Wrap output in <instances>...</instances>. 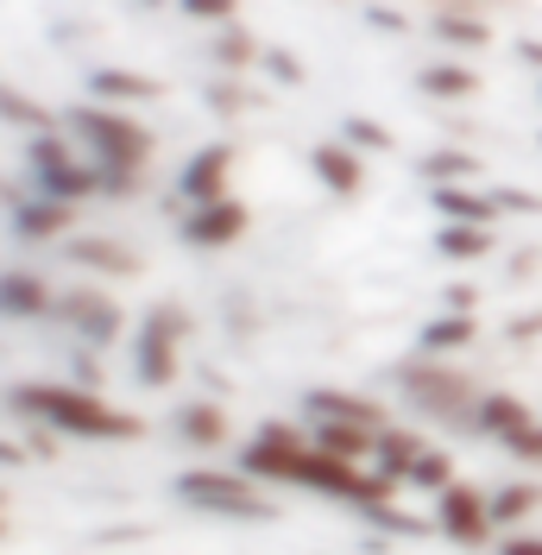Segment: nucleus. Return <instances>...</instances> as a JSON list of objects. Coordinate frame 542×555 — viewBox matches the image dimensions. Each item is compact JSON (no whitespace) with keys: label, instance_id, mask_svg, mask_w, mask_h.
<instances>
[{"label":"nucleus","instance_id":"nucleus-1","mask_svg":"<svg viewBox=\"0 0 542 555\" xmlns=\"http://www.w3.org/2000/svg\"><path fill=\"white\" fill-rule=\"evenodd\" d=\"M7 404L20 416H33L38 429H57V436H76V442H139L145 423L120 404H107L102 391L69 379H26L7 391Z\"/></svg>","mask_w":542,"mask_h":555},{"label":"nucleus","instance_id":"nucleus-2","mask_svg":"<svg viewBox=\"0 0 542 555\" xmlns=\"http://www.w3.org/2000/svg\"><path fill=\"white\" fill-rule=\"evenodd\" d=\"M76 133L89 139L95 165L107 177V196H139V177L152 165V133L127 107H76Z\"/></svg>","mask_w":542,"mask_h":555},{"label":"nucleus","instance_id":"nucleus-3","mask_svg":"<svg viewBox=\"0 0 542 555\" xmlns=\"http://www.w3.org/2000/svg\"><path fill=\"white\" fill-rule=\"evenodd\" d=\"M398 391H404L429 423H448V429H467V423H474V404H479V385L467 379L461 366H441L436 353L410 360L404 373H398Z\"/></svg>","mask_w":542,"mask_h":555},{"label":"nucleus","instance_id":"nucleus-4","mask_svg":"<svg viewBox=\"0 0 542 555\" xmlns=\"http://www.w3.org/2000/svg\"><path fill=\"white\" fill-rule=\"evenodd\" d=\"M266 480H253L246 467L240 474H221V467H190L183 480H177V499L190 505V512H203V518H234V524H266L278 505H271Z\"/></svg>","mask_w":542,"mask_h":555},{"label":"nucleus","instance_id":"nucleus-5","mask_svg":"<svg viewBox=\"0 0 542 555\" xmlns=\"http://www.w3.org/2000/svg\"><path fill=\"white\" fill-rule=\"evenodd\" d=\"M33 177H38V196H57V203H69V208L107 190L102 165H95V158H76L64 133H38L33 139Z\"/></svg>","mask_w":542,"mask_h":555},{"label":"nucleus","instance_id":"nucleus-6","mask_svg":"<svg viewBox=\"0 0 542 555\" xmlns=\"http://www.w3.org/2000/svg\"><path fill=\"white\" fill-rule=\"evenodd\" d=\"M436 530L448 543H461V550H486L492 530H499V512H492L486 492H474L467 480H454L436 492Z\"/></svg>","mask_w":542,"mask_h":555},{"label":"nucleus","instance_id":"nucleus-7","mask_svg":"<svg viewBox=\"0 0 542 555\" xmlns=\"http://www.w3.org/2000/svg\"><path fill=\"white\" fill-rule=\"evenodd\" d=\"M190 335V315L177 310V304H158V310L145 315V328L133 335V366L145 385H170L177 379V347Z\"/></svg>","mask_w":542,"mask_h":555},{"label":"nucleus","instance_id":"nucleus-8","mask_svg":"<svg viewBox=\"0 0 542 555\" xmlns=\"http://www.w3.org/2000/svg\"><path fill=\"white\" fill-rule=\"evenodd\" d=\"M57 315H64L82 341H120V328H127L120 304L107 291H95V284H69L64 297H57Z\"/></svg>","mask_w":542,"mask_h":555},{"label":"nucleus","instance_id":"nucleus-9","mask_svg":"<svg viewBox=\"0 0 542 555\" xmlns=\"http://www.w3.org/2000/svg\"><path fill=\"white\" fill-rule=\"evenodd\" d=\"M246 203H234V196H221V203H203L183 215V241L203 246V253H215V246H234L240 234H246Z\"/></svg>","mask_w":542,"mask_h":555},{"label":"nucleus","instance_id":"nucleus-10","mask_svg":"<svg viewBox=\"0 0 542 555\" xmlns=\"http://www.w3.org/2000/svg\"><path fill=\"white\" fill-rule=\"evenodd\" d=\"M228 171H234V145H203V152L183 165V177H177V196L190 208L221 203V196H228Z\"/></svg>","mask_w":542,"mask_h":555},{"label":"nucleus","instance_id":"nucleus-11","mask_svg":"<svg viewBox=\"0 0 542 555\" xmlns=\"http://www.w3.org/2000/svg\"><path fill=\"white\" fill-rule=\"evenodd\" d=\"M64 253L76 259V266H89V272H107V278H139V272H145V259H139L133 246L102 241V234H69Z\"/></svg>","mask_w":542,"mask_h":555},{"label":"nucleus","instance_id":"nucleus-12","mask_svg":"<svg viewBox=\"0 0 542 555\" xmlns=\"http://www.w3.org/2000/svg\"><path fill=\"white\" fill-rule=\"evenodd\" d=\"M537 416H530V404L524 398H505V391H479V404H474V436H492V442H511L517 429H530Z\"/></svg>","mask_w":542,"mask_h":555},{"label":"nucleus","instance_id":"nucleus-13","mask_svg":"<svg viewBox=\"0 0 542 555\" xmlns=\"http://www.w3.org/2000/svg\"><path fill=\"white\" fill-rule=\"evenodd\" d=\"M309 436L322 442L328 454H340V461H378V429H360V423H335V416H315L309 423Z\"/></svg>","mask_w":542,"mask_h":555},{"label":"nucleus","instance_id":"nucleus-14","mask_svg":"<svg viewBox=\"0 0 542 555\" xmlns=\"http://www.w3.org/2000/svg\"><path fill=\"white\" fill-rule=\"evenodd\" d=\"M309 416H335V423H360V429H385L391 416L378 398H353V391H309Z\"/></svg>","mask_w":542,"mask_h":555},{"label":"nucleus","instance_id":"nucleus-15","mask_svg":"<svg viewBox=\"0 0 542 555\" xmlns=\"http://www.w3.org/2000/svg\"><path fill=\"white\" fill-rule=\"evenodd\" d=\"M315 177H322L335 196H360L366 165H360V152H353L347 139H328V145H315Z\"/></svg>","mask_w":542,"mask_h":555},{"label":"nucleus","instance_id":"nucleus-16","mask_svg":"<svg viewBox=\"0 0 542 555\" xmlns=\"http://www.w3.org/2000/svg\"><path fill=\"white\" fill-rule=\"evenodd\" d=\"M57 310V297H51V284L38 272H0V315H44Z\"/></svg>","mask_w":542,"mask_h":555},{"label":"nucleus","instance_id":"nucleus-17","mask_svg":"<svg viewBox=\"0 0 542 555\" xmlns=\"http://www.w3.org/2000/svg\"><path fill=\"white\" fill-rule=\"evenodd\" d=\"M436 208L448 215V221H474V228H499V215H505L499 196H479V190H461V183H441Z\"/></svg>","mask_w":542,"mask_h":555},{"label":"nucleus","instance_id":"nucleus-18","mask_svg":"<svg viewBox=\"0 0 542 555\" xmlns=\"http://www.w3.org/2000/svg\"><path fill=\"white\" fill-rule=\"evenodd\" d=\"M177 436H183L190 449H221V442H228V411H221V404H183V411H177Z\"/></svg>","mask_w":542,"mask_h":555},{"label":"nucleus","instance_id":"nucleus-19","mask_svg":"<svg viewBox=\"0 0 542 555\" xmlns=\"http://www.w3.org/2000/svg\"><path fill=\"white\" fill-rule=\"evenodd\" d=\"M69 215H76V208L57 203V196H38V203L13 208V221H20V234H26V241H57V234L69 228Z\"/></svg>","mask_w":542,"mask_h":555},{"label":"nucleus","instance_id":"nucleus-20","mask_svg":"<svg viewBox=\"0 0 542 555\" xmlns=\"http://www.w3.org/2000/svg\"><path fill=\"white\" fill-rule=\"evenodd\" d=\"M416 89L436 95V102H467V95L479 89V76L467 64H429L423 76H416Z\"/></svg>","mask_w":542,"mask_h":555},{"label":"nucleus","instance_id":"nucleus-21","mask_svg":"<svg viewBox=\"0 0 542 555\" xmlns=\"http://www.w3.org/2000/svg\"><path fill=\"white\" fill-rule=\"evenodd\" d=\"M436 246L448 259H486L492 246H499V228H474V221H448L436 234Z\"/></svg>","mask_w":542,"mask_h":555},{"label":"nucleus","instance_id":"nucleus-22","mask_svg":"<svg viewBox=\"0 0 542 555\" xmlns=\"http://www.w3.org/2000/svg\"><path fill=\"white\" fill-rule=\"evenodd\" d=\"M95 95H107V102H152L158 82L139 76V69H95Z\"/></svg>","mask_w":542,"mask_h":555},{"label":"nucleus","instance_id":"nucleus-23","mask_svg":"<svg viewBox=\"0 0 542 555\" xmlns=\"http://www.w3.org/2000/svg\"><path fill=\"white\" fill-rule=\"evenodd\" d=\"M467 341H474V315H441L423 328V353H461Z\"/></svg>","mask_w":542,"mask_h":555},{"label":"nucleus","instance_id":"nucleus-24","mask_svg":"<svg viewBox=\"0 0 542 555\" xmlns=\"http://www.w3.org/2000/svg\"><path fill=\"white\" fill-rule=\"evenodd\" d=\"M404 486H423V492H441V486H454V461L429 442V449L410 461V474H404Z\"/></svg>","mask_w":542,"mask_h":555},{"label":"nucleus","instance_id":"nucleus-25","mask_svg":"<svg viewBox=\"0 0 542 555\" xmlns=\"http://www.w3.org/2000/svg\"><path fill=\"white\" fill-rule=\"evenodd\" d=\"M423 171L436 177V183H474L479 158H474V152H429V158H423Z\"/></svg>","mask_w":542,"mask_h":555},{"label":"nucleus","instance_id":"nucleus-26","mask_svg":"<svg viewBox=\"0 0 542 555\" xmlns=\"http://www.w3.org/2000/svg\"><path fill=\"white\" fill-rule=\"evenodd\" d=\"M542 505V486H505L499 499H492V512H499V530H511L517 518H530Z\"/></svg>","mask_w":542,"mask_h":555},{"label":"nucleus","instance_id":"nucleus-27","mask_svg":"<svg viewBox=\"0 0 542 555\" xmlns=\"http://www.w3.org/2000/svg\"><path fill=\"white\" fill-rule=\"evenodd\" d=\"M436 33L448 38V44H474V51L486 44V38H492V33H486V20H479V13H441V20H436Z\"/></svg>","mask_w":542,"mask_h":555},{"label":"nucleus","instance_id":"nucleus-28","mask_svg":"<svg viewBox=\"0 0 542 555\" xmlns=\"http://www.w3.org/2000/svg\"><path fill=\"white\" fill-rule=\"evenodd\" d=\"M0 114L26 120V127H38V133H57V127H51V114H44L38 102H26V95H13V89H0Z\"/></svg>","mask_w":542,"mask_h":555},{"label":"nucleus","instance_id":"nucleus-29","mask_svg":"<svg viewBox=\"0 0 542 555\" xmlns=\"http://www.w3.org/2000/svg\"><path fill=\"white\" fill-rule=\"evenodd\" d=\"M347 145H353V152H360V145H373V152H385V145H391V133H385V127H378V120H347Z\"/></svg>","mask_w":542,"mask_h":555},{"label":"nucleus","instance_id":"nucleus-30","mask_svg":"<svg viewBox=\"0 0 542 555\" xmlns=\"http://www.w3.org/2000/svg\"><path fill=\"white\" fill-rule=\"evenodd\" d=\"M215 51H221V64H246V57H253V38L240 33V26H221Z\"/></svg>","mask_w":542,"mask_h":555},{"label":"nucleus","instance_id":"nucleus-31","mask_svg":"<svg viewBox=\"0 0 542 555\" xmlns=\"http://www.w3.org/2000/svg\"><path fill=\"white\" fill-rule=\"evenodd\" d=\"M183 13H196V20H215V26H234V0H183Z\"/></svg>","mask_w":542,"mask_h":555},{"label":"nucleus","instance_id":"nucleus-32","mask_svg":"<svg viewBox=\"0 0 542 555\" xmlns=\"http://www.w3.org/2000/svg\"><path fill=\"white\" fill-rule=\"evenodd\" d=\"M505 449L517 454V461H542V423H530V429H517V436H511Z\"/></svg>","mask_w":542,"mask_h":555},{"label":"nucleus","instance_id":"nucleus-33","mask_svg":"<svg viewBox=\"0 0 542 555\" xmlns=\"http://www.w3.org/2000/svg\"><path fill=\"white\" fill-rule=\"evenodd\" d=\"M499 555H542V537L537 530H511L505 543H499Z\"/></svg>","mask_w":542,"mask_h":555},{"label":"nucleus","instance_id":"nucleus-34","mask_svg":"<svg viewBox=\"0 0 542 555\" xmlns=\"http://www.w3.org/2000/svg\"><path fill=\"white\" fill-rule=\"evenodd\" d=\"M0 537H7V524H0Z\"/></svg>","mask_w":542,"mask_h":555}]
</instances>
